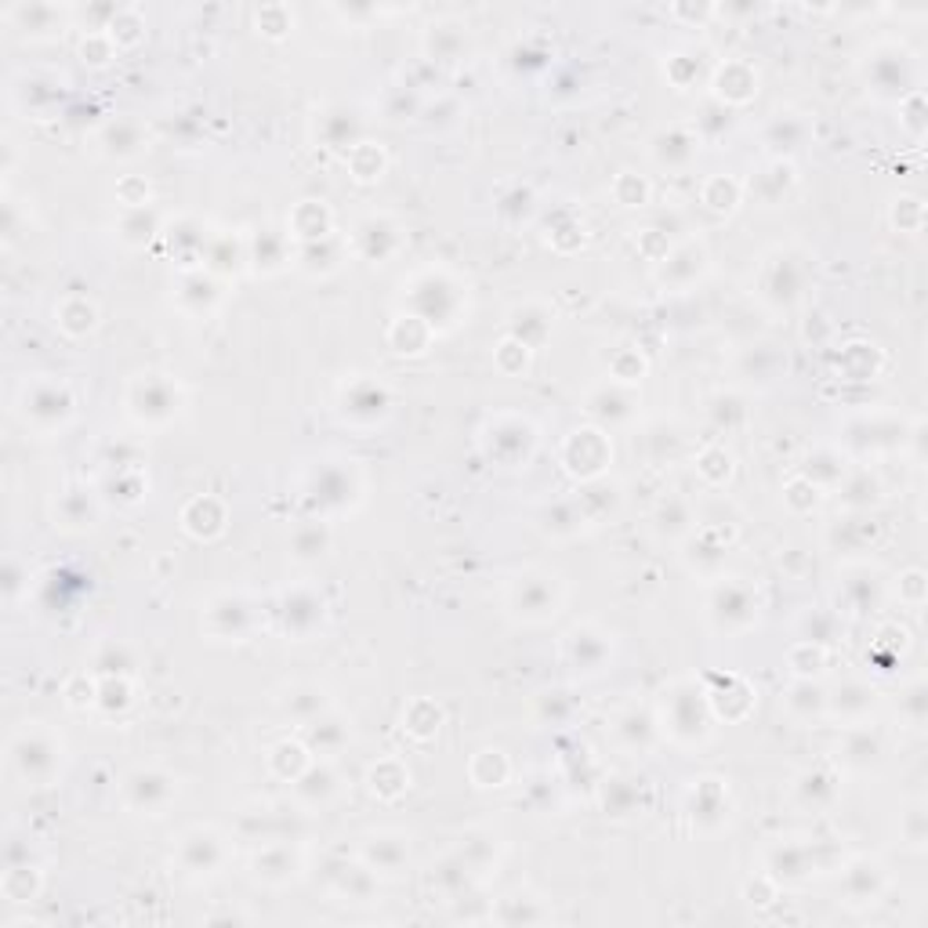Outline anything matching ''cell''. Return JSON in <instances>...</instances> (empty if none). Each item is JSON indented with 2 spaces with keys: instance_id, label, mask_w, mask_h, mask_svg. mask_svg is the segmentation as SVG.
I'll return each mask as SVG.
<instances>
[{
  "instance_id": "cell-27",
  "label": "cell",
  "mask_w": 928,
  "mask_h": 928,
  "mask_svg": "<svg viewBox=\"0 0 928 928\" xmlns=\"http://www.w3.org/2000/svg\"><path fill=\"white\" fill-rule=\"evenodd\" d=\"M642 806H646V784L635 776H613L602 790V809L605 816H616V820L638 812Z\"/></svg>"
},
{
  "instance_id": "cell-35",
  "label": "cell",
  "mask_w": 928,
  "mask_h": 928,
  "mask_svg": "<svg viewBox=\"0 0 928 928\" xmlns=\"http://www.w3.org/2000/svg\"><path fill=\"white\" fill-rule=\"evenodd\" d=\"M55 518L66 529H91L98 523V504L91 498V490H80V487H73L66 490L58 498V509H55ZM55 523V526H58Z\"/></svg>"
},
{
  "instance_id": "cell-14",
  "label": "cell",
  "mask_w": 928,
  "mask_h": 928,
  "mask_svg": "<svg viewBox=\"0 0 928 928\" xmlns=\"http://www.w3.org/2000/svg\"><path fill=\"white\" fill-rule=\"evenodd\" d=\"M729 812H733V801H729V787L719 776H703L692 779L689 787V816L700 831H719V827L729 823Z\"/></svg>"
},
{
  "instance_id": "cell-17",
  "label": "cell",
  "mask_w": 928,
  "mask_h": 928,
  "mask_svg": "<svg viewBox=\"0 0 928 928\" xmlns=\"http://www.w3.org/2000/svg\"><path fill=\"white\" fill-rule=\"evenodd\" d=\"M504 447H512V468L526 465L537 447V428L526 417H498L487 432V454L501 461Z\"/></svg>"
},
{
  "instance_id": "cell-30",
  "label": "cell",
  "mask_w": 928,
  "mask_h": 928,
  "mask_svg": "<svg viewBox=\"0 0 928 928\" xmlns=\"http://www.w3.org/2000/svg\"><path fill=\"white\" fill-rule=\"evenodd\" d=\"M308 751H316V754H338L341 747H349V740H352V725L341 719V714H319L316 722H308Z\"/></svg>"
},
{
  "instance_id": "cell-19",
  "label": "cell",
  "mask_w": 928,
  "mask_h": 928,
  "mask_svg": "<svg viewBox=\"0 0 928 928\" xmlns=\"http://www.w3.org/2000/svg\"><path fill=\"white\" fill-rule=\"evenodd\" d=\"M360 860L367 863L370 871H381V874H403L406 863H411V841L395 831H378V834H367L363 845H360Z\"/></svg>"
},
{
  "instance_id": "cell-24",
  "label": "cell",
  "mask_w": 928,
  "mask_h": 928,
  "mask_svg": "<svg viewBox=\"0 0 928 928\" xmlns=\"http://www.w3.org/2000/svg\"><path fill=\"white\" fill-rule=\"evenodd\" d=\"M874 697L877 692L871 686L849 678V683H841L831 697H827V714H834V719H841V722H863L867 719V711L874 708Z\"/></svg>"
},
{
  "instance_id": "cell-23",
  "label": "cell",
  "mask_w": 928,
  "mask_h": 928,
  "mask_svg": "<svg viewBox=\"0 0 928 928\" xmlns=\"http://www.w3.org/2000/svg\"><path fill=\"white\" fill-rule=\"evenodd\" d=\"M66 19H69V11L66 8H55V4H15V8H8V22L15 30L22 33H30V36H55L66 30Z\"/></svg>"
},
{
  "instance_id": "cell-45",
  "label": "cell",
  "mask_w": 928,
  "mask_h": 928,
  "mask_svg": "<svg viewBox=\"0 0 928 928\" xmlns=\"http://www.w3.org/2000/svg\"><path fill=\"white\" fill-rule=\"evenodd\" d=\"M664 262H667L664 280L675 276V272H686V276H683V287H686V283H692L703 269H708V251H703L700 243H683L672 258H664Z\"/></svg>"
},
{
  "instance_id": "cell-18",
  "label": "cell",
  "mask_w": 928,
  "mask_h": 928,
  "mask_svg": "<svg viewBox=\"0 0 928 928\" xmlns=\"http://www.w3.org/2000/svg\"><path fill=\"white\" fill-rule=\"evenodd\" d=\"M914 80V62L899 47H877L867 66V84H874L877 95H903Z\"/></svg>"
},
{
  "instance_id": "cell-12",
  "label": "cell",
  "mask_w": 928,
  "mask_h": 928,
  "mask_svg": "<svg viewBox=\"0 0 928 928\" xmlns=\"http://www.w3.org/2000/svg\"><path fill=\"white\" fill-rule=\"evenodd\" d=\"M389 406H392V392H389V385H381L378 378H356L341 392V417L360 428L385 421Z\"/></svg>"
},
{
  "instance_id": "cell-16",
  "label": "cell",
  "mask_w": 928,
  "mask_h": 928,
  "mask_svg": "<svg viewBox=\"0 0 928 928\" xmlns=\"http://www.w3.org/2000/svg\"><path fill=\"white\" fill-rule=\"evenodd\" d=\"M254 621H258L254 605L247 602L243 596H218L215 602L207 605V631L215 638L243 642L254 631Z\"/></svg>"
},
{
  "instance_id": "cell-5",
  "label": "cell",
  "mask_w": 928,
  "mask_h": 928,
  "mask_svg": "<svg viewBox=\"0 0 928 928\" xmlns=\"http://www.w3.org/2000/svg\"><path fill=\"white\" fill-rule=\"evenodd\" d=\"M128 411L142 425H167L182 411V389L164 374H142L128 385Z\"/></svg>"
},
{
  "instance_id": "cell-11",
  "label": "cell",
  "mask_w": 928,
  "mask_h": 928,
  "mask_svg": "<svg viewBox=\"0 0 928 928\" xmlns=\"http://www.w3.org/2000/svg\"><path fill=\"white\" fill-rule=\"evenodd\" d=\"M801 291H806V265H801V258H795L790 251H776L773 258H765V269H762V298L769 302L773 308H790Z\"/></svg>"
},
{
  "instance_id": "cell-13",
  "label": "cell",
  "mask_w": 928,
  "mask_h": 928,
  "mask_svg": "<svg viewBox=\"0 0 928 928\" xmlns=\"http://www.w3.org/2000/svg\"><path fill=\"white\" fill-rule=\"evenodd\" d=\"M613 657V635L599 624H577L566 635V660L580 675H599Z\"/></svg>"
},
{
  "instance_id": "cell-7",
  "label": "cell",
  "mask_w": 928,
  "mask_h": 928,
  "mask_svg": "<svg viewBox=\"0 0 928 928\" xmlns=\"http://www.w3.org/2000/svg\"><path fill=\"white\" fill-rule=\"evenodd\" d=\"M175 798H178V779L156 769V765H139V769L123 776V801L139 812L160 816Z\"/></svg>"
},
{
  "instance_id": "cell-50",
  "label": "cell",
  "mask_w": 928,
  "mask_h": 928,
  "mask_svg": "<svg viewBox=\"0 0 928 928\" xmlns=\"http://www.w3.org/2000/svg\"><path fill=\"white\" fill-rule=\"evenodd\" d=\"M697 472L711 482V487H722V482L733 476V457H729L722 447H711V450H703L700 454V461H697Z\"/></svg>"
},
{
  "instance_id": "cell-26",
  "label": "cell",
  "mask_w": 928,
  "mask_h": 928,
  "mask_svg": "<svg viewBox=\"0 0 928 928\" xmlns=\"http://www.w3.org/2000/svg\"><path fill=\"white\" fill-rule=\"evenodd\" d=\"M714 91H719V98H725V102L744 106V102H751L754 95H758V73H754V66H747V62L733 58V62H725V66L719 69Z\"/></svg>"
},
{
  "instance_id": "cell-10",
  "label": "cell",
  "mask_w": 928,
  "mask_h": 928,
  "mask_svg": "<svg viewBox=\"0 0 928 928\" xmlns=\"http://www.w3.org/2000/svg\"><path fill=\"white\" fill-rule=\"evenodd\" d=\"M360 490H363V482H360V476H356L352 461L349 465H345V461H327V465L316 468L313 479H308V498H313V504H319V509H327V512L349 509V504L360 498Z\"/></svg>"
},
{
  "instance_id": "cell-32",
  "label": "cell",
  "mask_w": 928,
  "mask_h": 928,
  "mask_svg": "<svg viewBox=\"0 0 928 928\" xmlns=\"http://www.w3.org/2000/svg\"><path fill=\"white\" fill-rule=\"evenodd\" d=\"M613 733L627 751H638V754H646L653 744H657V722H653L649 711H638V708L624 711L621 719H616Z\"/></svg>"
},
{
  "instance_id": "cell-31",
  "label": "cell",
  "mask_w": 928,
  "mask_h": 928,
  "mask_svg": "<svg viewBox=\"0 0 928 928\" xmlns=\"http://www.w3.org/2000/svg\"><path fill=\"white\" fill-rule=\"evenodd\" d=\"M356 243H360L363 258H370V262H385L395 247H400V229L389 218H367L356 229Z\"/></svg>"
},
{
  "instance_id": "cell-1",
  "label": "cell",
  "mask_w": 928,
  "mask_h": 928,
  "mask_svg": "<svg viewBox=\"0 0 928 928\" xmlns=\"http://www.w3.org/2000/svg\"><path fill=\"white\" fill-rule=\"evenodd\" d=\"M62 762H66V744L44 722H22V729H15V736L8 740L11 773L30 787L52 784L62 773Z\"/></svg>"
},
{
  "instance_id": "cell-38",
  "label": "cell",
  "mask_w": 928,
  "mask_h": 928,
  "mask_svg": "<svg viewBox=\"0 0 928 928\" xmlns=\"http://www.w3.org/2000/svg\"><path fill=\"white\" fill-rule=\"evenodd\" d=\"M816 867V860L809 856L806 845H779L769 852V871L784 882H806L809 871Z\"/></svg>"
},
{
  "instance_id": "cell-15",
  "label": "cell",
  "mask_w": 928,
  "mask_h": 928,
  "mask_svg": "<svg viewBox=\"0 0 928 928\" xmlns=\"http://www.w3.org/2000/svg\"><path fill=\"white\" fill-rule=\"evenodd\" d=\"M563 461L574 476L580 479H596L605 472V465H610V443H605V432L602 428H580L574 436L566 439L563 447Z\"/></svg>"
},
{
  "instance_id": "cell-21",
  "label": "cell",
  "mask_w": 928,
  "mask_h": 928,
  "mask_svg": "<svg viewBox=\"0 0 928 928\" xmlns=\"http://www.w3.org/2000/svg\"><path fill=\"white\" fill-rule=\"evenodd\" d=\"M302 871V852L291 841H265V849L254 856V877L265 885H287L291 877H298Z\"/></svg>"
},
{
  "instance_id": "cell-2",
  "label": "cell",
  "mask_w": 928,
  "mask_h": 928,
  "mask_svg": "<svg viewBox=\"0 0 928 928\" xmlns=\"http://www.w3.org/2000/svg\"><path fill=\"white\" fill-rule=\"evenodd\" d=\"M73 392L66 381H55V378H41V381H26V389H22V400H19V414L26 421V428L41 432V436H52V432L66 428L69 417H73Z\"/></svg>"
},
{
  "instance_id": "cell-49",
  "label": "cell",
  "mask_w": 928,
  "mask_h": 928,
  "mask_svg": "<svg viewBox=\"0 0 928 928\" xmlns=\"http://www.w3.org/2000/svg\"><path fill=\"white\" fill-rule=\"evenodd\" d=\"M703 204L711 210H722V215H733L740 204V185L729 178H711L703 185Z\"/></svg>"
},
{
  "instance_id": "cell-22",
  "label": "cell",
  "mask_w": 928,
  "mask_h": 928,
  "mask_svg": "<svg viewBox=\"0 0 928 928\" xmlns=\"http://www.w3.org/2000/svg\"><path fill=\"white\" fill-rule=\"evenodd\" d=\"M341 795V776L330 765H308V769L294 779V798L302 809H327L334 798Z\"/></svg>"
},
{
  "instance_id": "cell-47",
  "label": "cell",
  "mask_w": 928,
  "mask_h": 928,
  "mask_svg": "<svg viewBox=\"0 0 928 928\" xmlns=\"http://www.w3.org/2000/svg\"><path fill=\"white\" fill-rule=\"evenodd\" d=\"M428 47H432V58H443V62L457 58V55L465 52V33H461V26H454V22H439V26H432Z\"/></svg>"
},
{
  "instance_id": "cell-6",
  "label": "cell",
  "mask_w": 928,
  "mask_h": 928,
  "mask_svg": "<svg viewBox=\"0 0 928 928\" xmlns=\"http://www.w3.org/2000/svg\"><path fill=\"white\" fill-rule=\"evenodd\" d=\"M327 621V602L316 588L308 585H294L280 596L276 602V624L287 638H308L316 635Z\"/></svg>"
},
{
  "instance_id": "cell-9",
  "label": "cell",
  "mask_w": 928,
  "mask_h": 928,
  "mask_svg": "<svg viewBox=\"0 0 928 928\" xmlns=\"http://www.w3.org/2000/svg\"><path fill=\"white\" fill-rule=\"evenodd\" d=\"M229 845L215 827H193L178 841V867L189 877H210L226 867Z\"/></svg>"
},
{
  "instance_id": "cell-36",
  "label": "cell",
  "mask_w": 928,
  "mask_h": 928,
  "mask_svg": "<svg viewBox=\"0 0 928 928\" xmlns=\"http://www.w3.org/2000/svg\"><path fill=\"white\" fill-rule=\"evenodd\" d=\"M784 708H787L790 719L812 722V719H820V714H827V692L820 686H812V678H801V683H795L787 689Z\"/></svg>"
},
{
  "instance_id": "cell-41",
  "label": "cell",
  "mask_w": 928,
  "mask_h": 928,
  "mask_svg": "<svg viewBox=\"0 0 928 928\" xmlns=\"http://www.w3.org/2000/svg\"><path fill=\"white\" fill-rule=\"evenodd\" d=\"M790 185H795V171H790V164H784V160H773V164L751 182V189L758 193V200L779 204V200L787 196Z\"/></svg>"
},
{
  "instance_id": "cell-8",
  "label": "cell",
  "mask_w": 928,
  "mask_h": 928,
  "mask_svg": "<svg viewBox=\"0 0 928 928\" xmlns=\"http://www.w3.org/2000/svg\"><path fill=\"white\" fill-rule=\"evenodd\" d=\"M708 616L714 627L725 631V635H736V631H747L754 621H758V599H754V591L747 585H740V580H722V585L711 591Z\"/></svg>"
},
{
  "instance_id": "cell-44",
  "label": "cell",
  "mask_w": 928,
  "mask_h": 928,
  "mask_svg": "<svg viewBox=\"0 0 928 928\" xmlns=\"http://www.w3.org/2000/svg\"><path fill=\"white\" fill-rule=\"evenodd\" d=\"M356 131H360V117L352 109H330L324 113V142L334 145V150H345V145H360L356 142Z\"/></svg>"
},
{
  "instance_id": "cell-51",
  "label": "cell",
  "mask_w": 928,
  "mask_h": 928,
  "mask_svg": "<svg viewBox=\"0 0 928 928\" xmlns=\"http://www.w3.org/2000/svg\"><path fill=\"white\" fill-rule=\"evenodd\" d=\"M921 697H925V689H921V686H914V689L907 692V703H910V719H914V722H921V719H925V700H921Z\"/></svg>"
},
{
  "instance_id": "cell-25",
  "label": "cell",
  "mask_w": 928,
  "mask_h": 928,
  "mask_svg": "<svg viewBox=\"0 0 928 928\" xmlns=\"http://www.w3.org/2000/svg\"><path fill=\"white\" fill-rule=\"evenodd\" d=\"M142 145H145V131L139 120H113V123H106L102 134H98V150H102V156H113V160L139 156Z\"/></svg>"
},
{
  "instance_id": "cell-33",
  "label": "cell",
  "mask_w": 928,
  "mask_h": 928,
  "mask_svg": "<svg viewBox=\"0 0 928 928\" xmlns=\"http://www.w3.org/2000/svg\"><path fill=\"white\" fill-rule=\"evenodd\" d=\"M841 762L849 769H871V765L882 762V736L867 725H852L845 733V747H841Z\"/></svg>"
},
{
  "instance_id": "cell-37",
  "label": "cell",
  "mask_w": 928,
  "mask_h": 928,
  "mask_svg": "<svg viewBox=\"0 0 928 928\" xmlns=\"http://www.w3.org/2000/svg\"><path fill=\"white\" fill-rule=\"evenodd\" d=\"M330 548V529L324 523H316V518H308L298 529L291 534V555L298 563H316L324 559Z\"/></svg>"
},
{
  "instance_id": "cell-4",
  "label": "cell",
  "mask_w": 928,
  "mask_h": 928,
  "mask_svg": "<svg viewBox=\"0 0 928 928\" xmlns=\"http://www.w3.org/2000/svg\"><path fill=\"white\" fill-rule=\"evenodd\" d=\"M664 722H667V733H672L678 744H700L711 729L708 697H703L692 683H678L672 692H667Z\"/></svg>"
},
{
  "instance_id": "cell-42",
  "label": "cell",
  "mask_w": 928,
  "mask_h": 928,
  "mask_svg": "<svg viewBox=\"0 0 928 928\" xmlns=\"http://www.w3.org/2000/svg\"><path fill=\"white\" fill-rule=\"evenodd\" d=\"M406 787H411V773H406L395 758L378 762L374 769H370V790H374L378 798H400Z\"/></svg>"
},
{
  "instance_id": "cell-28",
  "label": "cell",
  "mask_w": 928,
  "mask_h": 928,
  "mask_svg": "<svg viewBox=\"0 0 928 928\" xmlns=\"http://www.w3.org/2000/svg\"><path fill=\"white\" fill-rule=\"evenodd\" d=\"M790 795H795V801L801 809L820 812L838 798V779L827 769H806V773L795 776V790H790Z\"/></svg>"
},
{
  "instance_id": "cell-40",
  "label": "cell",
  "mask_w": 928,
  "mask_h": 928,
  "mask_svg": "<svg viewBox=\"0 0 928 928\" xmlns=\"http://www.w3.org/2000/svg\"><path fill=\"white\" fill-rule=\"evenodd\" d=\"M55 319H58V327L69 334V338H80V334L95 330V324H98V308H95V302H88V298H66V302L55 308Z\"/></svg>"
},
{
  "instance_id": "cell-20",
  "label": "cell",
  "mask_w": 928,
  "mask_h": 928,
  "mask_svg": "<svg viewBox=\"0 0 928 928\" xmlns=\"http://www.w3.org/2000/svg\"><path fill=\"white\" fill-rule=\"evenodd\" d=\"M697 150H700V139L689 128H683V123H672V128L657 131L649 142V156L657 160V167H667V171L689 167Z\"/></svg>"
},
{
  "instance_id": "cell-48",
  "label": "cell",
  "mask_w": 928,
  "mask_h": 928,
  "mask_svg": "<svg viewBox=\"0 0 928 928\" xmlns=\"http://www.w3.org/2000/svg\"><path fill=\"white\" fill-rule=\"evenodd\" d=\"M439 722H443V711L436 708L432 700H417L411 714H406V729L417 736V740H428L439 733Z\"/></svg>"
},
{
  "instance_id": "cell-29",
  "label": "cell",
  "mask_w": 928,
  "mask_h": 928,
  "mask_svg": "<svg viewBox=\"0 0 928 928\" xmlns=\"http://www.w3.org/2000/svg\"><path fill=\"white\" fill-rule=\"evenodd\" d=\"M888 885V874L877 860H856L845 871V896L852 903H871L882 896V888Z\"/></svg>"
},
{
  "instance_id": "cell-34",
  "label": "cell",
  "mask_w": 928,
  "mask_h": 928,
  "mask_svg": "<svg viewBox=\"0 0 928 928\" xmlns=\"http://www.w3.org/2000/svg\"><path fill=\"white\" fill-rule=\"evenodd\" d=\"M283 711H287L294 722L308 725V722H316L319 714L330 711V697H327L324 686L302 683V686H294L287 697H283Z\"/></svg>"
},
{
  "instance_id": "cell-39",
  "label": "cell",
  "mask_w": 928,
  "mask_h": 928,
  "mask_svg": "<svg viewBox=\"0 0 928 928\" xmlns=\"http://www.w3.org/2000/svg\"><path fill=\"white\" fill-rule=\"evenodd\" d=\"M631 392L624 389H616V385H602L599 392H591L588 395V411L602 417V421H610V425H624V421L631 417Z\"/></svg>"
},
{
  "instance_id": "cell-3",
  "label": "cell",
  "mask_w": 928,
  "mask_h": 928,
  "mask_svg": "<svg viewBox=\"0 0 928 928\" xmlns=\"http://www.w3.org/2000/svg\"><path fill=\"white\" fill-rule=\"evenodd\" d=\"M563 605V588L552 574H541V569H526L518 574L509 588V610L515 616H523L526 624H544L559 613Z\"/></svg>"
},
{
  "instance_id": "cell-46",
  "label": "cell",
  "mask_w": 928,
  "mask_h": 928,
  "mask_svg": "<svg viewBox=\"0 0 928 928\" xmlns=\"http://www.w3.org/2000/svg\"><path fill=\"white\" fill-rule=\"evenodd\" d=\"M769 142L784 153L801 150V142H806V120H801L798 113H779L769 128Z\"/></svg>"
},
{
  "instance_id": "cell-43",
  "label": "cell",
  "mask_w": 928,
  "mask_h": 928,
  "mask_svg": "<svg viewBox=\"0 0 928 928\" xmlns=\"http://www.w3.org/2000/svg\"><path fill=\"white\" fill-rule=\"evenodd\" d=\"M291 229L298 232L302 240H308V243L327 240V237H330V215H327V207H319L316 200H305L298 210H294Z\"/></svg>"
}]
</instances>
